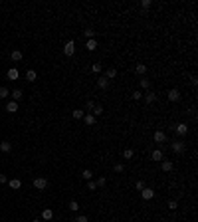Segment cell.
<instances>
[{"label":"cell","mask_w":198,"mask_h":222,"mask_svg":"<svg viewBox=\"0 0 198 222\" xmlns=\"http://www.w3.org/2000/svg\"><path fill=\"white\" fill-rule=\"evenodd\" d=\"M155 141L156 143H166V135L162 131H155Z\"/></svg>","instance_id":"cell-13"},{"label":"cell","mask_w":198,"mask_h":222,"mask_svg":"<svg viewBox=\"0 0 198 222\" xmlns=\"http://www.w3.org/2000/svg\"><path fill=\"white\" fill-rule=\"evenodd\" d=\"M6 76H8V80H18V70H16V67H10V70L6 71Z\"/></svg>","instance_id":"cell-18"},{"label":"cell","mask_w":198,"mask_h":222,"mask_svg":"<svg viewBox=\"0 0 198 222\" xmlns=\"http://www.w3.org/2000/svg\"><path fill=\"white\" fill-rule=\"evenodd\" d=\"M131 97H133V99H135V101H139V99H141V97H143V93H141V91H135V93H133Z\"/></svg>","instance_id":"cell-40"},{"label":"cell","mask_w":198,"mask_h":222,"mask_svg":"<svg viewBox=\"0 0 198 222\" xmlns=\"http://www.w3.org/2000/svg\"><path fill=\"white\" fill-rule=\"evenodd\" d=\"M0 151L10 153V151H12V143H10V141H2V143H0Z\"/></svg>","instance_id":"cell-15"},{"label":"cell","mask_w":198,"mask_h":222,"mask_svg":"<svg viewBox=\"0 0 198 222\" xmlns=\"http://www.w3.org/2000/svg\"><path fill=\"white\" fill-rule=\"evenodd\" d=\"M34 186H36L38 190H44L48 186V180L44 179V177H38V179H34Z\"/></svg>","instance_id":"cell-3"},{"label":"cell","mask_w":198,"mask_h":222,"mask_svg":"<svg viewBox=\"0 0 198 222\" xmlns=\"http://www.w3.org/2000/svg\"><path fill=\"white\" fill-rule=\"evenodd\" d=\"M175 131H176V135H180V137H184L186 133H188V127H186V123H178L175 127Z\"/></svg>","instance_id":"cell-5"},{"label":"cell","mask_w":198,"mask_h":222,"mask_svg":"<svg viewBox=\"0 0 198 222\" xmlns=\"http://www.w3.org/2000/svg\"><path fill=\"white\" fill-rule=\"evenodd\" d=\"M63 54H66V56H73V54H76V42H73V40L66 42V46H63Z\"/></svg>","instance_id":"cell-2"},{"label":"cell","mask_w":198,"mask_h":222,"mask_svg":"<svg viewBox=\"0 0 198 222\" xmlns=\"http://www.w3.org/2000/svg\"><path fill=\"white\" fill-rule=\"evenodd\" d=\"M143 97H145L147 103H155V101H156V93H155V91H149V93L143 95Z\"/></svg>","instance_id":"cell-14"},{"label":"cell","mask_w":198,"mask_h":222,"mask_svg":"<svg viewBox=\"0 0 198 222\" xmlns=\"http://www.w3.org/2000/svg\"><path fill=\"white\" fill-rule=\"evenodd\" d=\"M83 115H85L83 109H76V111H71V117H73V119H83Z\"/></svg>","instance_id":"cell-22"},{"label":"cell","mask_w":198,"mask_h":222,"mask_svg":"<svg viewBox=\"0 0 198 222\" xmlns=\"http://www.w3.org/2000/svg\"><path fill=\"white\" fill-rule=\"evenodd\" d=\"M83 36H85L87 40H93V38H95V32H93V28H87V30L83 32Z\"/></svg>","instance_id":"cell-26"},{"label":"cell","mask_w":198,"mask_h":222,"mask_svg":"<svg viewBox=\"0 0 198 222\" xmlns=\"http://www.w3.org/2000/svg\"><path fill=\"white\" fill-rule=\"evenodd\" d=\"M113 169H115V173H123V165H121V163H117Z\"/></svg>","instance_id":"cell-41"},{"label":"cell","mask_w":198,"mask_h":222,"mask_svg":"<svg viewBox=\"0 0 198 222\" xmlns=\"http://www.w3.org/2000/svg\"><path fill=\"white\" fill-rule=\"evenodd\" d=\"M85 109H87V111H85V113H93V109H95V103L93 101H87V103H85Z\"/></svg>","instance_id":"cell-28"},{"label":"cell","mask_w":198,"mask_h":222,"mask_svg":"<svg viewBox=\"0 0 198 222\" xmlns=\"http://www.w3.org/2000/svg\"><path fill=\"white\" fill-rule=\"evenodd\" d=\"M10 95H12V101H16V103H18V99H22V97H24L22 89H14V91H12Z\"/></svg>","instance_id":"cell-17"},{"label":"cell","mask_w":198,"mask_h":222,"mask_svg":"<svg viewBox=\"0 0 198 222\" xmlns=\"http://www.w3.org/2000/svg\"><path fill=\"white\" fill-rule=\"evenodd\" d=\"M169 208H170V210H176V208H178V202H176V200H170V202H169Z\"/></svg>","instance_id":"cell-37"},{"label":"cell","mask_w":198,"mask_h":222,"mask_svg":"<svg viewBox=\"0 0 198 222\" xmlns=\"http://www.w3.org/2000/svg\"><path fill=\"white\" fill-rule=\"evenodd\" d=\"M151 157H153V161H162V157H165V155H162V151H160V149H155Z\"/></svg>","instance_id":"cell-19"},{"label":"cell","mask_w":198,"mask_h":222,"mask_svg":"<svg viewBox=\"0 0 198 222\" xmlns=\"http://www.w3.org/2000/svg\"><path fill=\"white\" fill-rule=\"evenodd\" d=\"M105 183H107V179H105V177H99V179L95 180V184H97V186H105Z\"/></svg>","instance_id":"cell-34"},{"label":"cell","mask_w":198,"mask_h":222,"mask_svg":"<svg viewBox=\"0 0 198 222\" xmlns=\"http://www.w3.org/2000/svg\"><path fill=\"white\" fill-rule=\"evenodd\" d=\"M133 155H135L133 149H125V151H123V159H133Z\"/></svg>","instance_id":"cell-29"},{"label":"cell","mask_w":198,"mask_h":222,"mask_svg":"<svg viewBox=\"0 0 198 222\" xmlns=\"http://www.w3.org/2000/svg\"><path fill=\"white\" fill-rule=\"evenodd\" d=\"M97 85H99V89H107V85H109V80H107V77H105V76H101V77H99V80H97Z\"/></svg>","instance_id":"cell-11"},{"label":"cell","mask_w":198,"mask_h":222,"mask_svg":"<svg viewBox=\"0 0 198 222\" xmlns=\"http://www.w3.org/2000/svg\"><path fill=\"white\" fill-rule=\"evenodd\" d=\"M172 161H166V159H162V163H160V169L165 170V173H170V170H172Z\"/></svg>","instance_id":"cell-8"},{"label":"cell","mask_w":198,"mask_h":222,"mask_svg":"<svg viewBox=\"0 0 198 222\" xmlns=\"http://www.w3.org/2000/svg\"><path fill=\"white\" fill-rule=\"evenodd\" d=\"M141 87H143V89H149V87H151V81L143 77V80H141Z\"/></svg>","instance_id":"cell-33"},{"label":"cell","mask_w":198,"mask_h":222,"mask_svg":"<svg viewBox=\"0 0 198 222\" xmlns=\"http://www.w3.org/2000/svg\"><path fill=\"white\" fill-rule=\"evenodd\" d=\"M8 95H10V89H8V87H0V99H6Z\"/></svg>","instance_id":"cell-27"},{"label":"cell","mask_w":198,"mask_h":222,"mask_svg":"<svg viewBox=\"0 0 198 222\" xmlns=\"http://www.w3.org/2000/svg\"><path fill=\"white\" fill-rule=\"evenodd\" d=\"M101 70H103L101 64H93V66H91V71H93V73H101Z\"/></svg>","instance_id":"cell-32"},{"label":"cell","mask_w":198,"mask_h":222,"mask_svg":"<svg viewBox=\"0 0 198 222\" xmlns=\"http://www.w3.org/2000/svg\"><path fill=\"white\" fill-rule=\"evenodd\" d=\"M151 4H153V2H151V0H143V2H141V6H143V8H151Z\"/></svg>","instance_id":"cell-38"},{"label":"cell","mask_w":198,"mask_h":222,"mask_svg":"<svg viewBox=\"0 0 198 222\" xmlns=\"http://www.w3.org/2000/svg\"><path fill=\"white\" fill-rule=\"evenodd\" d=\"M10 58H12V60H14V61H20V60H22V52H20V50H12V54H10Z\"/></svg>","instance_id":"cell-24"},{"label":"cell","mask_w":198,"mask_h":222,"mask_svg":"<svg viewBox=\"0 0 198 222\" xmlns=\"http://www.w3.org/2000/svg\"><path fill=\"white\" fill-rule=\"evenodd\" d=\"M67 208H70L71 212H77V210H79V204H77V200H71V202L67 204Z\"/></svg>","instance_id":"cell-25"},{"label":"cell","mask_w":198,"mask_h":222,"mask_svg":"<svg viewBox=\"0 0 198 222\" xmlns=\"http://www.w3.org/2000/svg\"><path fill=\"white\" fill-rule=\"evenodd\" d=\"M4 183H8V179H6V175H0V184H4Z\"/></svg>","instance_id":"cell-42"},{"label":"cell","mask_w":198,"mask_h":222,"mask_svg":"<svg viewBox=\"0 0 198 222\" xmlns=\"http://www.w3.org/2000/svg\"><path fill=\"white\" fill-rule=\"evenodd\" d=\"M81 177H83V179H85V180H91V177H93V173H91V170H89V169H85V170H83V173H81Z\"/></svg>","instance_id":"cell-30"},{"label":"cell","mask_w":198,"mask_h":222,"mask_svg":"<svg viewBox=\"0 0 198 222\" xmlns=\"http://www.w3.org/2000/svg\"><path fill=\"white\" fill-rule=\"evenodd\" d=\"M85 48H87L89 52H95V50H97V42H95V38L93 40H87V42H85Z\"/></svg>","instance_id":"cell-16"},{"label":"cell","mask_w":198,"mask_h":222,"mask_svg":"<svg viewBox=\"0 0 198 222\" xmlns=\"http://www.w3.org/2000/svg\"><path fill=\"white\" fill-rule=\"evenodd\" d=\"M115 76H117V70H115V67H107V71H105V77H107V80H113Z\"/></svg>","instance_id":"cell-21"},{"label":"cell","mask_w":198,"mask_h":222,"mask_svg":"<svg viewBox=\"0 0 198 222\" xmlns=\"http://www.w3.org/2000/svg\"><path fill=\"white\" fill-rule=\"evenodd\" d=\"M36 77H38V73H36L34 70H28V71H26V80H28V81H36Z\"/></svg>","instance_id":"cell-23"},{"label":"cell","mask_w":198,"mask_h":222,"mask_svg":"<svg viewBox=\"0 0 198 222\" xmlns=\"http://www.w3.org/2000/svg\"><path fill=\"white\" fill-rule=\"evenodd\" d=\"M166 97H169V101L176 103V101L180 99V91L178 89H169V95H166Z\"/></svg>","instance_id":"cell-4"},{"label":"cell","mask_w":198,"mask_h":222,"mask_svg":"<svg viewBox=\"0 0 198 222\" xmlns=\"http://www.w3.org/2000/svg\"><path fill=\"white\" fill-rule=\"evenodd\" d=\"M8 184H10V189L18 190L20 186H22V180H20V179H10V180H8Z\"/></svg>","instance_id":"cell-12"},{"label":"cell","mask_w":198,"mask_h":222,"mask_svg":"<svg viewBox=\"0 0 198 222\" xmlns=\"http://www.w3.org/2000/svg\"><path fill=\"white\" fill-rule=\"evenodd\" d=\"M6 111H8V113H16V111H18V103H16V101H8V103H6Z\"/></svg>","instance_id":"cell-9"},{"label":"cell","mask_w":198,"mask_h":222,"mask_svg":"<svg viewBox=\"0 0 198 222\" xmlns=\"http://www.w3.org/2000/svg\"><path fill=\"white\" fill-rule=\"evenodd\" d=\"M135 71H137V76H145V73H147V66H145V64H137Z\"/></svg>","instance_id":"cell-20"},{"label":"cell","mask_w":198,"mask_h":222,"mask_svg":"<svg viewBox=\"0 0 198 222\" xmlns=\"http://www.w3.org/2000/svg\"><path fill=\"white\" fill-rule=\"evenodd\" d=\"M42 218H44V220H52V218H54V210H52V208H44V210H42Z\"/></svg>","instance_id":"cell-10"},{"label":"cell","mask_w":198,"mask_h":222,"mask_svg":"<svg viewBox=\"0 0 198 222\" xmlns=\"http://www.w3.org/2000/svg\"><path fill=\"white\" fill-rule=\"evenodd\" d=\"M76 222H89V220H87V216H85V214H79V216L76 218Z\"/></svg>","instance_id":"cell-39"},{"label":"cell","mask_w":198,"mask_h":222,"mask_svg":"<svg viewBox=\"0 0 198 222\" xmlns=\"http://www.w3.org/2000/svg\"><path fill=\"white\" fill-rule=\"evenodd\" d=\"M32 222H40V220H32Z\"/></svg>","instance_id":"cell-43"},{"label":"cell","mask_w":198,"mask_h":222,"mask_svg":"<svg viewBox=\"0 0 198 222\" xmlns=\"http://www.w3.org/2000/svg\"><path fill=\"white\" fill-rule=\"evenodd\" d=\"M141 196H143L145 200H151L153 196H155V190H153V189H147V186H145V189L141 190Z\"/></svg>","instance_id":"cell-7"},{"label":"cell","mask_w":198,"mask_h":222,"mask_svg":"<svg viewBox=\"0 0 198 222\" xmlns=\"http://www.w3.org/2000/svg\"><path fill=\"white\" fill-rule=\"evenodd\" d=\"M95 121H97V117H95L93 113H85L83 115V123H85V125H89V127H91V125H95Z\"/></svg>","instance_id":"cell-6"},{"label":"cell","mask_w":198,"mask_h":222,"mask_svg":"<svg viewBox=\"0 0 198 222\" xmlns=\"http://www.w3.org/2000/svg\"><path fill=\"white\" fill-rule=\"evenodd\" d=\"M95 189H97L95 180H87V190H95Z\"/></svg>","instance_id":"cell-35"},{"label":"cell","mask_w":198,"mask_h":222,"mask_svg":"<svg viewBox=\"0 0 198 222\" xmlns=\"http://www.w3.org/2000/svg\"><path fill=\"white\" fill-rule=\"evenodd\" d=\"M93 115H95V117H99V115H103V107H101V105H95V109H93Z\"/></svg>","instance_id":"cell-31"},{"label":"cell","mask_w":198,"mask_h":222,"mask_svg":"<svg viewBox=\"0 0 198 222\" xmlns=\"http://www.w3.org/2000/svg\"><path fill=\"white\" fill-rule=\"evenodd\" d=\"M170 149H172L176 155H180V153L186 151V143H182V141H170Z\"/></svg>","instance_id":"cell-1"},{"label":"cell","mask_w":198,"mask_h":222,"mask_svg":"<svg viewBox=\"0 0 198 222\" xmlns=\"http://www.w3.org/2000/svg\"><path fill=\"white\" fill-rule=\"evenodd\" d=\"M135 189H137V190H143V189H145V183H143V180H137V183H135Z\"/></svg>","instance_id":"cell-36"}]
</instances>
